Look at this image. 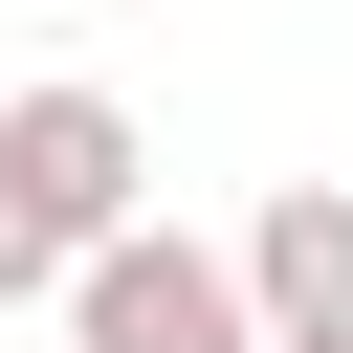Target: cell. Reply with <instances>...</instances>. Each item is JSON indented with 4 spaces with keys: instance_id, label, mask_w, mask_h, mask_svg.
<instances>
[{
    "instance_id": "1",
    "label": "cell",
    "mask_w": 353,
    "mask_h": 353,
    "mask_svg": "<svg viewBox=\"0 0 353 353\" xmlns=\"http://www.w3.org/2000/svg\"><path fill=\"white\" fill-rule=\"evenodd\" d=\"M44 331H66V353H265L243 265H221L199 221H154V199H132V221H110V243L44 287Z\"/></svg>"
},
{
    "instance_id": "3",
    "label": "cell",
    "mask_w": 353,
    "mask_h": 353,
    "mask_svg": "<svg viewBox=\"0 0 353 353\" xmlns=\"http://www.w3.org/2000/svg\"><path fill=\"white\" fill-rule=\"evenodd\" d=\"M221 265H243V309H265V353H287V331H353V176H265Z\"/></svg>"
},
{
    "instance_id": "2",
    "label": "cell",
    "mask_w": 353,
    "mask_h": 353,
    "mask_svg": "<svg viewBox=\"0 0 353 353\" xmlns=\"http://www.w3.org/2000/svg\"><path fill=\"white\" fill-rule=\"evenodd\" d=\"M0 199L88 265L132 199H154V132H132V88H88V66H44V88H0Z\"/></svg>"
},
{
    "instance_id": "4",
    "label": "cell",
    "mask_w": 353,
    "mask_h": 353,
    "mask_svg": "<svg viewBox=\"0 0 353 353\" xmlns=\"http://www.w3.org/2000/svg\"><path fill=\"white\" fill-rule=\"evenodd\" d=\"M44 287H66V243H44L22 199H0V331H44Z\"/></svg>"
},
{
    "instance_id": "6",
    "label": "cell",
    "mask_w": 353,
    "mask_h": 353,
    "mask_svg": "<svg viewBox=\"0 0 353 353\" xmlns=\"http://www.w3.org/2000/svg\"><path fill=\"white\" fill-rule=\"evenodd\" d=\"M0 353H22V331H0ZM44 353H66V331H44Z\"/></svg>"
},
{
    "instance_id": "5",
    "label": "cell",
    "mask_w": 353,
    "mask_h": 353,
    "mask_svg": "<svg viewBox=\"0 0 353 353\" xmlns=\"http://www.w3.org/2000/svg\"><path fill=\"white\" fill-rule=\"evenodd\" d=\"M287 353H353V331H287Z\"/></svg>"
}]
</instances>
